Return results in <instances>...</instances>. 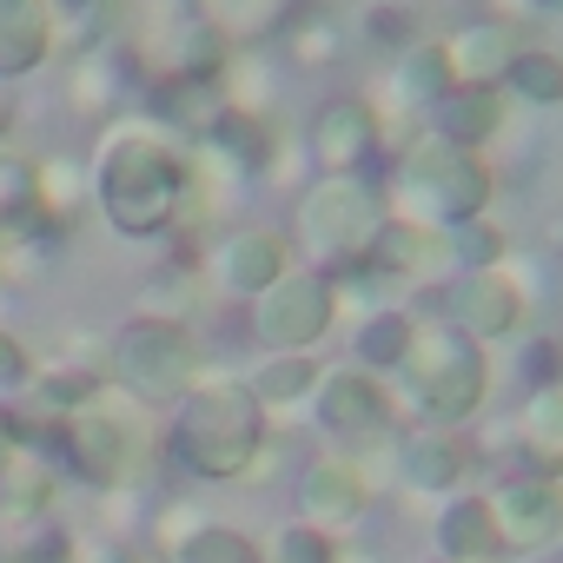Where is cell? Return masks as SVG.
<instances>
[{
    "label": "cell",
    "mask_w": 563,
    "mask_h": 563,
    "mask_svg": "<svg viewBox=\"0 0 563 563\" xmlns=\"http://www.w3.org/2000/svg\"><path fill=\"white\" fill-rule=\"evenodd\" d=\"M365 504H372L365 464H352V457H319V464L299 471V523H312V530H345V523L365 517Z\"/></svg>",
    "instance_id": "obj_15"
},
{
    "label": "cell",
    "mask_w": 563,
    "mask_h": 563,
    "mask_svg": "<svg viewBox=\"0 0 563 563\" xmlns=\"http://www.w3.org/2000/svg\"><path fill=\"white\" fill-rule=\"evenodd\" d=\"M80 563H140V550L133 543H87Z\"/></svg>",
    "instance_id": "obj_42"
},
{
    "label": "cell",
    "mask_w": 563,
    "mask_h": 563,
    "mask_svg": "<svg viewBox=\"0 0 563 563\" xmlns=\"http://www.w3.org/2000/svg\"><path fill=\"white\" fill-rule=\"evenodd\" d=\"M438 252L451 272H490V265H504V232L490 219H464V225L438 232Z\"/></svg>",
    "instance_id": "obj_31"
},
{
    "label": "cell",
    "mask_w": 563,
    "mask_h": 563,
    "mask_svg": "<svg viewBox=\"0 0 563 563\" xmlns=\"http://www.w3.org/2000/svg\"><path fill=\"white\" fill-rule=\"evenodd\" d=\"M523 47H537V41H530V27H523V21H510V14L464 21V27L444 41V54H451V74H457V80H471V87H504Z\"/></svg>",
    "instance_id": "obj_13"
},
{
    "label": "cell",
    "mask_w": 563,
    "mask_h": 563,
    "mask_svg": "<svg viewBox=\"0 0 563 563\" xmlns=\"http://www.w3.org/2000/svg\"><path fill=\"white\" fill-rule=\"evenodd\" d=\"M206 153H219V159H225L239 179H258V173H272V120H265V113H245V107H232V113L212 126Z\"/></svg>",
    "instance_id": "obj_26"
},
{
    "label": "cell",
    "mask_w": 563,
    "mask_h": 563,
    "mask_svg": "<svg viewBox=\"0 0 563 563\" xmlns=\"http://www.w3.org/2000/svg\"><path fill=\"white\" fill-rule=\"evenodd\" d=\"M372 153H378V113L358 93L325 100V113L312 120V159H319V173H358Z\"/></svg>",
    "instance_id": "obj_16"
},
{
    "label": "cell",
    "mask_w": 563,
    "mask_h": 563,
    "mask_svg": "<svg viewBox=\"0 0 563 563\" xmlns=\"http://www.w3.org/2000/svg\"><path fill=\"white\" fill-rule=\"evenodd\" d=\"M93 173V206L113 232L126 239H166L192 212V159L173 133L153 120H120L107 126L100 153L87 159Z\"/></svg>",
    "instance_id": "obj_1"
},
{
    "label": "cell",
    "mask_w": 563,
    "mask_h": 563,
    "mask_svg": "<svg viewBox=\"0 0 563 563\" xmlns=\"http://www.w3.org/2000/svg\"><path fill=\"white\" fill-rule=\"evenodd\" d=\"M54 60L47 0H0V80H27Z\"/></svg>",
    "instance_id": "obj_18"
},
{
    "label": "cell",
    "mask_w": 563,
    "mask_h": 563,
    "mask_svg": "<svg viewBox=\"0 0 563 563\" xmlns=\"http://www.w3.org/2000/svg\"><path fill=\"white\" fill-rule=\"evenodd\" d=\"M272 563H339V543H332V530L286 523V530L272 537Z\"/></svg>",
    "instance_id": "obj_37"
},
{
    "label": "cell",
    "mask_w": 563,
    "mask_h": 563,
    "mask_svg": "<svg viewBox=\"0 0 563 563\" xmlns=\"http://www.w3.org/2000/svg\"><path fill=\"white\" fill-rule=\"evenodd\" d=\"M490 166L471 153V146H451L438 133L411 140L391 186H385V212L405 219V225H424V232H444V225H464V219H484L490 212Z\"/></svg>",
    "instance_id": "obj_4"
},
{
    "label": "cell",
    "mask_w": 563,
    "mask_h": 563,
    "mask_svg": "<svg viewBox=\"0 0 563 563\" xmlns=\"http://www.w3.org/2000/svg\"><path fill=\"white\" fill-rule=\"evenodd\" d=\"M543 239H550V252H556V258H563V212H556V219H550V232H543Z\"/></svg>",
    "instance_id": "obj_45"
},
{
    "label": "cell",
    "mask_w": 563,
    "mask_h": 563,
    "mask_svg": "<svg viewBox=\"0 0 563 563\" xmlns=\"http://www.w3.org/2000/svg\"><path fill=\"white\" fill-rule=\"evenodd\" d=\"M504 87H510L523 107H563V60H556V54H543V47H523Z\"/></svg>",
    "instance_id": "obj_36"
},
{
    "label": "cell",
    "mask_w": 563,
    "mask_h": 563,
    "mask_svg": "<svg viewBox=\"0 0 563 563\" xmlns=\"http://www.w3.org/2000/svg\"><path fill=\"white\" fill-rule=\"evenodd\" d=\"M27 199H34V166L14 146H0V225H8Z\"/></svg>",
    "instance_id": "obj_39"
},
{
    "label": "cell",
    "mask_w": 563,
    "mask_h": 563,
    "mask_svg": "<svg viewBox=\"0 0 563 563\" xmlns=\"http://www.w3.org/2000/svg\"><path fill=\"white\" fill-rule=\"evenodd\" d=\"M319 365H312V352H272V365L265 372H252L245 385H252V398L265 405V411H278V405H299V398H312L319 391Z\"/></svg>",
    "instance_id": "obj_29"
},
{
    "label": "cell",
    "mask_w": 563,
    "mask_h": 563,
    "mask_svg": "<svg viewBox=\"0 0 563 563\" xmlns=\"http://www.w3.org/2000/svg\"><path fill=\"white\" fill-rule=\"evenodd\" d=\"M27 385H34V352L14 332H0V391H27Z\"/></svg>",
    "instance_id": "obj_40"
},
{
    "label": "cell",
    "mask_w": 563,
    "mask_h": 563,
    "mask_svg": "<svg viewBox=\"0 0 563 563\" xmlns=\"http://www.w3.org/2000/svg\"><path fill=\"white\" fill-rule=\"evenodd\" d=\"M451 87H457V74H451L444 41H418V47H405V54L391 60V100L411 107V113H431Z\"/></svg>",
    "instance_id": "obj_23"
},
{
    "label": "cell",
    "mask_w": 563,
    "mask_h": 563,
    "mask_svg": "<svg viewBox=\"0 0 563 563\" xmlns=\"http://www.w3.org/2000/svg\"><path fill=\"white\" fill-rule=\"evenodd\" d=\"M358 272H378V278H424V272H444L438 232L405 225V219H385V232L372 239V252H365Z\"/></svg>",
    "instance_id": "obj_24"
},
{
    "label": "cell",
    "mask_w": 563,
    "mask_h": 563,
    "mask_svg": "<svg viewBox=\"0 0 563 563\" xmlns=\"http://www.w3.org/2000/svg\"><path fill=\"white\" fill-rule=\"evenodd\" d=\"M438 563H444V556H438Z\"/></svg>",
    "instance_id": "obj_47"
},
{
    "label": "cell",
    "mask_w": 563,
    "mask_h": 563,
    "mask_svg": "<svg viewBox=\"0 0 563 563\" xmlns=\"http://www.w3.org/2000/svg\"><path fill=\"white\" fill-rule=\"evenodd\" d=\"M405 385L431 424H464L490 391L484 345H471L457 325H418L411 358H405Z\"/></svg>",
    "instance_id": "obj_7"
},
{
    "label": "cell",
    "mask_w": 563,
    "mask_h": 563,
    "mask_svg": "<svg viewBox=\"0 0 563 563\" xmlns=\"http://www.w3.org/2000/svg\"><path fill=\"white\" fill-rule=\"evenodd\" d=\"M14 464V431H8V411H0V471Z\"/></svg>",
    "instance_id": "obj_43"
},
{
    "label": "cell",
    "mask_w": 563,
    "mask_h": 563,
    "mask_svg": "<svg viewBox=\"0 0 563 563\" xmlns=\"http://www.w3.org/2000/svg\"><path fill=\"white\" fill-rule=\"evenodd\" d=\"M365 41L378 47V54H405V47H418V14L411 8H398V0H391V8H372L365 14Z\"/></svg>",
    "instance_id": "obj_38"
},
{
    "label": "cell",
    "mask_w": 563,
    "mask_h": 563,
    "mask_svg": "<svg viewBox=\"0 0 563 563\" xmlns=\"http://www.w3.org/2000/svg\"><path fill=\"white\" fill-rule=\"evenodd\" d=\"M523 14H563V0H517Z\"/></svg>",
    "instance_id": "obj_44"
},
{
    "label": "cell",
    "mask_w": 563,
    "mask_h": 563,
    "mask_svg": "<svg viewBox=\"0 0 563 563\" xmlns=\"http://www.w3.org/2000/svg\"><path fill=\"white\" fill-rule=\"evenodd\" d=\"M523 378H530V385H556V378H563V345H556V339L530 345V352H523Z\"/></svg>",
    "instance_id": "obj_41"
},
{
    "label": "cell",
    "mask_w": 563,
    "mask_h": 563,
    "mask_svg": "<svg viewBox=\"0 0 563 563\" xmlns=\"http://www.w3.org/2000/svg\"><path fill=\"white\" fill-rule=\"evenodd\" d=\"M339 319V278L332 272H286L278 286L252 299V339L265 352H312Z\"/></svg>",
    "instance_id": "obj_8"
},
{
    "label": "cell",
    "mask_w": 563,
    "mask_h": 563,
    "mask_svg": "<svg viewBox=\"0 0 563 563\" xmlns=\"http://www.w3.org/2000/svg\"><path fill=\"white\" fill-rule=\"evenodd\" d=\"M385 219V186H372L365 173H319V186H306L292 212V232L319 272H358Z\"/></svg>",
    "instance_id": "obj_5"
},
{
    "label": "cell",
    "mask_w": 563,
    "mask_h": 563,
    "mask_svg": "<svg viewBox=\"0 0 563 563\" xmlns=\"http://www.w3.org/2000/svg\"><path fill=\"white\" fill-rule=\"evenodd\" d=\"M312 405H319V424L332 438L358 444V438H385L391 431V391L372 372H325L319 391H312Z\"/></svg>",
    "instance_id": "obj_14"
},
{
    "label": "cell",
    "mask_w": 563,
    "mask_h": 563,
    "mask_svg": "<svg viewBox=\"0 0 563 563\" xmlns=\"http://www.w3.org/2000/svg\"><path fill=\"white\" fill-rule=\"evenodd\" d=\"M517 438L530 444V471L537 477H556L563 471V378L556 385H530L523 418H517Z\"/></svg>",
    "instance_id": "obj_25"
},
{
    "label": "cell",
    "mask_w": 563,
    "mask_h": 563,
    "mask_svg": "<svg viewBox=\"0 0 563 563\" xmlns=\"http://www.w3.org/2000/svg\"><path fill=\"white\" fill-rule=\"evenodd\" d=\"M146 113L159 133H173L179 146H206L212 126L232 113L225 100V80H199V74H159L153 93H146Z\"/></svg>",
    "instance_id": "obj_11"
},
{
    "label": "cell",
    "mask_w": 563,
    "mask_h": 563,
    "mask_svg": "<svg viewBox=\"0 0 563 563\" xmlns=\"http://www.w3.org/2000/svg\"><path fill=\"white\" fill-rule=\"evenodd\" d=\"M47 444H54L60 464H67L80 484H93V490H133V484H146L153 464H159V431H153L146 405L126 398V391H113V385H100L80 411H67Z\"/></svg>",
    "instance_id": "obj_3"
},
{
    "label": "cell",
    "mask_w": 563,
    "mask_h": 563,
    "mask_svg": "<svg viewBox=\"0 0 563 563\" xmlns=\"http://www.w3.org/2000/svg\"><path fill=\"white\" fill-rule=\"evenodd\" d=\"M431 537H438V556H444V563H497V556H504V550H497V530H490V504H484L477 490H457V497L438 510Z\"/></svg>",
    "instance_id": "obj_20"
},
{
    "label": "cell",
    "mask_w": 563,
    "mask_h": 563,
    "mask_svg": "<svg viewBox=\"0 0 563 563\" xmlns=\"http://www.w3.org/2000/svg\"><path fill=\"white\" fill-rule=\"evenodd\" d=\"M225 67H232V47L186 8L179 21H173V41H166V74H199V80H225Z\"/></svg>",
    "instance_id": "obj_28"
},
{
    "label": "cell",
    "mask_w": 563,
    "mask_h": 563,
    "mask_svg": "<svg viewBox=\"0 0 563 563\" xmlns=\"http://www.w3.org/2000/svg\"><path fill=\"white\" fill-rule=\"evenodd\" d=\"M411 339H418V325L405 319V312H372L365 325H358V372H405V358H411Z\"/></svg>",
    "instance_id": "obj_30"
},
{
    "label": "cell",
    "mask_w": 563,
    "mask_h": 563,
    "mask_svg": "<svg viewBox=\"0 0 563 563\" xmlns=\"http://www.w3.org/2000/svg\"><path fill=\"white\" fill-rule=\"evenodd\" d=\"M0 484H8V523H41L60 497V477L47 464H8Z\"/></svg>",
    "instance_id": "obj_32"
},
{
    "label": "cell",
    "mask_w": 563,
    "mask_h": 563,
    "mask_svg": "<svg viewBox=\"0 0 563 563\" xmlns=\"http://www.w3.org/2000/svg\"><path fill=\"white\" fill-rule=\"evenodd\" d=\"M444 306H451L444 325H457L471 345H497V339H510V332L523 325V292H517V278H510L504 265H490V272H457Z\"/></svg>",
    "instance_id": "obj_10"
},
{
    "label": "cell",
    "mask_w": 563,
    "mask_h": 563,
    "mask_svg": "<svg viewBox=\"0 0 563 563\" xmlns=\"http://www.w3.org/2000/svg\"><path fill=\"white\" fill-rule=\"evenodd\" d=\"M278 41H286V54H292L299 67H319V60H339V54H345V27H339L332 14H319V8H299Z\"/></svg>",
    "instance_id": "obj_33"
},
{
    "label": "cell",
    "mask_w": 563,
    "mask_h": 563,
    "mask_svg": "<svg viewBox=\"0 0 563 563\" xmlns=\"http://www.w3.org/2000/svg\"><path fill=\"white\" fill-rule=\"evenodd\" d=\"M67 100L80 113H107L120 100V60L113 54H87V60H67Z\"/></svg>",
    "instance_id": "obj_35"
},
{
    "label": "cell",
    "mask_w": 563,
    "mask_h": 563,
    "mask_svg": "<svg viewBox=\"0 0 563 563\" xmlns=\"http://www.w3.org/2000/svg\"><path fill=\"white\" fill-rule=\"evenodd\" d=\"M464 471H471V457H464V444H457L451 431L424 424V431L398 438V477H405L411 490H457Z\"/></svg>",
    "instance_id": "obj_22"
},
{
    "label": "cell",
    "mask_w": 563,
    "mask_h": 563,
    "mask_svg": "<svg viewBox=\"0 0 563 563\" xmlns=\"http://www.w3.org/2000/svg\"><path fill=\"white\" fill-rule=\"evenodd\" d=\"M206 358H199V339L173 319H133L113 345H107V378L113 391L140 398L146 411L153 405H179L192 385H199Z\"/></svg>",
    "instance_id": "obj_6"
},
{
    "label": "cell",
    "mask_w": 563,
    "mask_h": 563,
    "mask_svg": "<svg viewBox=\"0 0 563 563\" xmlns=\"http://www.w3.org/2000/svg\"><path fill=\"white\" fill-rule=\"evenodd\" d=\"M431 133L477 153L484 140L504 133V87H471V80H457V87L431 107Z\"/></svg>",
    "instance_id": "obj_19"
},
{
    "label": "cell",
    "mask_w": 563,
    "mask_h": 563,
    "mask_svg": "<svg viewBox=\"0 0 563 563\" xmlns=\"http://www.w3.org/2000/svg\"><path fill=\"white\" fill-rule=\"evenodd\" d=\"M34 206L67 232V225L93 206V173H87V159H41V166H34Z\"/></svg>",
    "instance_id": "obj_27"
},
{
    "label": "cell",
    "mask_w": 563,
    "mask_h": 563,
    "mask_svg": "<svg viewBox=\"0 0 563 563\" xmlns=\"http://www.w3.org/2000/svg\"><path fill=\"white\" fill-rule=\"evenodd\" d=\"M192 14L225 47H258L272 34H286V21L299 14V0H192Z\"/></svg>",
    "instance_id": "obj_21"
},
{
    "label": "cell",
    "mask_w": 563,
    "mask_h": 563,
    "mask_svg": "<svg viewBox=\"0 0 563 563\" xmlns=\"http://www.w3.org/2000/svg\"><path fill=\"white\" fill-rule=\"evenodd\" d=\"M0 133H8V80H0Z\"/></svg>",
    "instance_id": "obj_46"
},
{
    "label": "cell",
    "mask_w": 563,
    "mask_h": 563,
    "mask_svg": "<svg viewBox=\"0 0 563 563\" xmlns=\"http://www.w3.org/2000/svg\"><path fill=\"white\" fill-rule=\"evenodd\" d=\"M179 563H265V550L239 530V523H199L186 543H179Z\"/></svg>",
    "instance_id": "obj_34"
},
{
    "label": "cell",
    "mask_w": 563,
    "mask_h": 563,
    "mask_svg": "<svg viewBox=\"0 0 563 563\" xmlns=\"http://www.w3.org/2000/svg\"><path fill=\"white\" fill-rule=\"evenodd\" d=\"M166 464L206 484H245V471L265 451V405L239 372H199V385L173 405V424L159 438Z\"/></svg>",
    "instance_id": "obj_2"
},
{
    "label": "cell",
    "mask_w": 563,
    "mask_h": 563,
    "mask_svg": "<svg viewBox=\"0 0 563 563\" xmlns=\"http://www.w3.org/2000/svg\"><path fill=\"white\" fill-rule=\"evenodd\" d=\"M286 272H292V239L272 232V225H239V232H225L212 245V278L225 292H239V299H258Z\"/></svg>",
    "instance_id": "obj_12"
},
{
    "label": "cell",
    "mask_w": 563,
    "mask_h": 563,
    "mask_svg": "<svg viewBox=\"0 0 563 563\" xmlns=\"http://www.w3.org/2000/svg\"><path fill=\"white\" fill-rule=\"evenodd\" d=\"M47 14H54V54L87 60V54H113V41L133 21V0H47Z\"/></svg>",
    "instance_id": "obj_17"
},
{
    "label": "cell",
    "mask_w": 563,
    "mask_h": 563,
    "mask_svg": "<svg viewBox=\"0 0 563 563\" xmlns=\"http://www.w3.org/2000/svg\"><path fill=\"white\" fill-rule=\"evenodd\" d=\"M484 504H490L497 550H550V543L563 537V484H556V477L517 471V477H504Z\"/></svg>",
    "instance_id": "obj_9"
}]
</instances>
